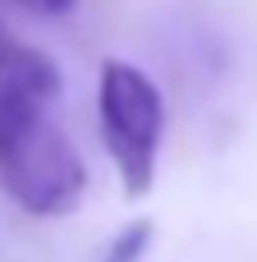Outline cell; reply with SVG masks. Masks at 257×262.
Wrapping results in <instances>:
<instances>
[{
  "label": "cell",
  "instance_id": "1",
  "mask_svg": "<svg viewBox=\"0 0 257 262\" xmlns=\"http://www.w3.org/2000/svg\"><path fill=\"white\" fill-rule=\"evenodd\" d=\"M97 115H101V138H106V152L115 157L124 193L143 198L156 180V152L166 134V101L156 83L133 64L110 60L97 83Z\"/></svg>",
  "mask_w": 257,
  "mask_h": 262
},
{
  "label": "cell",
  "instance_id": "2",
  "mask_svg": "<svg viewBox=\"0 0 257 262\" xmlns=\"http://www.w3.org/2000/svg\"><path fill=\"white\" fill-rule=\"evenodd\" d=\"M0 189L32 216L74 212L87 189V166L55 120H41L28 138L0 152Z\"/></svg>",
  "mask_w": 257,
  "mask_h": 262
},
{
  "label": "cell",
  "instance_id": "3",
  "mask_svg": "<svg viewBox=\"0 0 257 262\" xmlns=\"http://www.w3.org/2000/svg\"><path fill=\"white\" fill-rule=\"evenodd\" d=\"M55 97H60V69L37 46L0 41V152L28 138L41 120H51Z\"/></svg>",
  "mask_w": 257,
  "mask_h": 262
},
{
  "label": "cell",
  "instance_id": "4",
  "mask_svg": "<svg viewBox=\"0 0 257 262\" xmlns=\"http://www.w3.org/2000/svg\"><path fill=\"white\" fill-rule=\"evenodd\" d=\"M147 244H152V221H133V226H124L110 239V249L101 253V262H138L147 253Z\"/></svg>",
  "mask_w": 257,
  "mask_h": 262
},
{
  "label": "cell",
  "instance_id": "5",
  "mask_svg": "<svg viewBox=\"0 0 257 262\" xmlns=\"http://www.w3.org/2000/svg\"><path fill=\"white\" fill-rule=\"evenodd\" d=\"M18 9H28V14H64V9H74V0H14Z\"/></svg>",
  "mask_w": 257,
  "mask_h": 262
}]
</instances>
